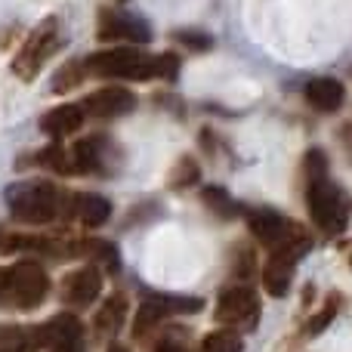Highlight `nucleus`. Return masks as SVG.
<instances>
[{
    "mask_svg": "<svg viewBox=\"0 0 352 352\" xmlns=\"http://www.w3.org/2000/svg\"><path fill=\"white\" fill-rule=\"evenodd\" d=\"M179 59L170 53H148L140 47H111L90 53L84 72L93 78H121V80H170L176 78Z\"/></svg>",
    "mask_w": 352,
    "mask_h": 352,
    "instance_id": "nucleus-1",
    "label": "nucleus"
},
{
    "mask_svg": "<svg viewBox=\"0 0 352 352\" xmlns=\"http://www.w3.org/2000/svg\"><path fill=\"white\" fill-rule=\"evenodd\" d=\"M306 210L324 235L346 229V201L340 188L328 179V158L318 148L306 155Z\"/></svg>",
    "mask_w": 352,
    "mask_h": 352,
    "instance_id": "nucleus-2",
    "label": "nucleus"
},
{
    "mask_svg": "<svg viewBox=\"0 0 352 352\" xmlns=\"http://www.w3.org/2000/svg\"><path fill=\"white\" fill-rule=\"evenodd\" d=\"M6 207L19 223L43 226L53 219H68V207H72V192L53 186L47 179H25L12 182L3 192Z\"/></svg>",
    "mask_w": 352,
    "mask_h": 352,
    "instance_id": "nucleus-3",
    "label": "nucleus"
},
{
    "mask_svg": "<svg viewBox=\"0 0 352 352\" xmlns=\"http://www.w3.org/2000/svg\"><path fill=\"white\" fill-rule=\"evenodd\" d=\"M50 275L41 263L22 260L16 266L0 269V309L31 312L47 300Z\"/></svg>",
    "mask_w": 352,
    "mask_h": 352,
    "instance_id": "nucleus-4",
    "label": "nucleus"
},
{
    "mask_svg": "<svg viewBox=\"0 0 352 352\" xmlns=\"http://www.w3.org/2000/svg\"><path fill=\"white\" fill-rule=\"evenodd\" d=\"M248 229L269 254H281L291 256V260H300L312 244L309 232L303 226L291 223L275 210H248Z\"/></svg>",
    "mask_w": 352,
    "mask_h": 352,
    "instance_id": "nucleus-5",
    "label": "nucleus"
},
{
    "mask_svg": "<svg viewBox=\"0 0 352 352\" xmlns=\"http://www.w3.org/2000/svg\"><path fill=\"white\" fill-rule=\"evenodd\" d=\"M59 47H62V25L56 16H50L25 37L22 50L12 59V74L19 80H34L41 74V68L59 53Z\"/></svg>",
    "mask_w": 352,
    "mask_h": 352,
    "instance_id": "nucleus-6",
    "label": "nucleus"
},
{
    "mask_svg": "<svg viewBox=\"0 0 352 352\" xmlns=\"http://www.w3.org/2000/svg\"><path fill=\"white\" fill-rule=\"evenodd\" d=\"M260 318V297L248 285H232L217 300V322L226 324V331H250Z\"/></svg>",
    "mask_w": 352,
    "mask_h": 352,
    "instance_id": "nucleus-7",
    "label": "nucleus"
},
{
    "mask_svg": "<svg viewBox=\"0 0 352 352\" xmlns=\"http://www.w3.org/2000/svg\"><path fill=\"white\" fill-rule=\"evenodd\" d=\"M96 37H99L102 43H111V41H115V43H148L152 31H148V25L142 22L140 16L102 10V12H99Z\"/></svg>",
    "mask_w": 352,
    "mask_h": 352,
    "instance_id": "nucleus-8",
    "label": "nucleus"
},
{
    "mask_svg": "<svg viewBox=\"0 0 352 352\" xmlns=\"http://www.w3.org/2000/svg\"><path fill=\"white\" fill-rule=\"evenodd\" d=\"M80 111L84 118H96V121H109V118H121L127 111H133L136 99L130 90L124 87H105V90H96L90 93L87 99H80Z\"/></svg>",
    "mask_w": 352,
    "mask_h": 352,
    "instance_id": "nucleus-9",
    "label": "nucleus"
},
{
    "mask_svg": "<svg viewBox=\"0 0 352 352\" xmlns=\"http://www.w3.org/2000/svg\"><path fill=\"white\" fill-rule=\"evenodd\" d=\"M99 291H102V275H99L96 266H80L74 272H68L59 287L62 303L74 306V309H87L99 297Z\"/></svg>",
    "mask_w": 352,
    "mask_h": 352,
    "instance_id": "nucleus-10",
    "label": "nucleus"
},
{
    "mask_svg": "<svg viewBox=\"0 0 352 352\" xmlns=\"http://www.w3.org/2000/svg\"><path fill=\"white\" fill-rule=\"evenodd\" d=\"M80 322L74 316H56L50 322L31 328V346L34 349H59V346H72L80 343Z\"/></svg>",
    "mask_w": 352,
    "mask_h": 352,
    "instance_id": "nucleus-11",
    "label": "nucleus"
},
{
    "mask_svg": "<svg viewBox=\"0 0 352 352\" xmlns=\"http://www.w3.org/2000/svg\"><path fill=\"white\" fill-rule=\"evenodd\" d=\"M201 309V300H182V297H155V300H146V303L140 306V312H136V337L148 334V331L155 328V324H161L167 316H173V312H198Z\"/></svg>",
    "mask_w": 352,
    "mask_h": 352,
    "instance_id": "nucleus-12",
    "label": "nucleus"
},
{
    "mask_svg": "<svg viewBox=\"0 0 352 352\" xmlns=\"http://www.w3.org/2000/svg\"><path fill=\"white\" fill-rule=\"evenodd\" d=\"M84 111H80L78 102H65L59 105V109H50L47 115L41 118V130L50 136V140H68V136H74L80 127H84Z\"/></svg>",
    "mask_w": 352,
    "mask_h": 352,
    "instance_id": "nucleus-13",
    "label": "nucleus"
},
{
    "mask_svg": "<svg viewBox=\"0 0 352 352\" xmlns=\"http://www.w3.org/2000/svg\"><path fill=\"white\" fill-rule=\"evenodd\" d=\"M111 217V204L102 195H74L72 192V207H68V219H78V223L99 229L105 226Z\"/></svg>",
    "mask_w": 352,
    "mask_h": 352,
    "instance_id": "nucleus-14",
    "label": "nucleus"
},
{
    "mask_svg": "<svg viewBox=\"0 0 352 352\" xmlns=\"http://www.w3.org/2000/svg\"><path fill=\"white\" fill-rule=\"evenodd\" d=\"M343 99H346V90L334 78H316L306 84V102L318 111H337L343 105Z\"/></svg>",
    "mask_w": 352,
    "mask_h": 352,
    "instance_id": "nucleus-15",
    "label": "nucleus"
},
{
    "mask_svg": "<svg viewBox=\"0 0 352 352\" xmlns=\"http://www.w3.org/2000/svg\"><path fill=\"white\" fill-rule=\"evenodd\" d=\"M294 266H297V260H291V256L269 254L266 266H263V287H266L272 297H285L294 281Z\"/></svg>",
    "mask_w": 352,
    "mask_h": 352,
    "instance_id": "nucleus-16",
    "label": "nucleus"
},
{
    "mask_svg": "<svg viewBox=\"0 0 352 352\" xmlns=\"http://www.w3.org/2000/svg\"><path fill=\"white\" fill-rule=\"evenodd\" d=\"M124 322H127V297L115 294V297H109L99 306L96 318H93V328H96L99 337H115L124 328Z\"/></svg>",
    "mask_w": 352,
    "mask_h": 352,
    "instance_id": "nucleus-17",
    "label": "nucleus"
},
{
    "mask_svg": "<svg viewBox=\"0 0 352 352\" xmlns=\"http://www.w3.org/2000/svg\"><path fill=\"white\" fill-rule=\"evenodd\" d=\"M201 352H241V337L235 331H213L201 340Z\"/></svg>",
    "mask_w": 352,
    "mask_h": 352,
    "instance_id": "nucleus-18",
    "label": "nucleus"
},
{
    "mask_svg": "<svg viewBox=\"0 0 352 352\" xmlns=\"http://www.w3.org/2000/svg\"><path fill=\"white\" fill-rule=\"evenodd\" d=\"M84 78H87V72H84V62H80V59H78V62H68V65L62 68V72L53 78V90H56V93H62V90H72V87H78Z\"/></svg>",
    "mask_w": 352,
    "mask_h": 352,
    "instance_id": "nucleus-19",
    "label": "nucleus"
},
{
    "mask_svg": "<svg viewBox=\"0 0 352 352\" xmlns=\"http://www.w3.org/2000/svg\"><path fill=\"white\" fill-rule=\"evenodd\" d=\"M337 309H340V300H337V297H331V300H328V306H324V309L318 312V318H316V322H309V334H318V331H322L324 324H328L331 318H334V312H337Z\"/></svg>",
    "mask_w": 352,
    "mask_h": 352,
    "instance_id": "nucleus-20",
    "label": "nucleus"
},
{
    "mask_svg": "<svg viewBox=\"0 0 352 352\" xmlns=\"http://www.w3.org/2000/svg\"><path fill=\"white\" fill-rule=\"evenodd\" d=\"M155 352H188L186 346H179V343H161Z\"/></svg>",
    "mask_w": 352,
    "mask_h": 352,
    "instance_id": "nucleus-21",
    "label": "nucleus"
},
{
    "mask_svg": "<svg viewBox=\"0 0 352 352\" xmlns=\"http://www.w3.org/2000/svg\"><path fill=\"white\" fill-rule=\"evenodd\" d=\"M50 352H84L80 343H72V346H59V349H50Z\"/></svg>",
    "mask_w": 352,
    "mask_h": 352,
    "instance_id": "nucleus-22",
    "label": "nucleus"
},
{
    "mask_svg": "<svg viewBox=\"0 0 352 352\" xmlns=\"http://www.w3.org/2000/svg\"><path fill=\"white\" fill-rule=\"evenodd\" d=\"M109 352H127V346H121V343H111Z\"/></svg>",
    "mask_w": 352,
    "mask_h": 352,
    "instance_id": "nucleus-23",
    "label": "nucleus"
},
{
    "mask_svg": "<svg viewBox=\"0 0 352 352\" xmlns=\"http://www.w3.org/2000/svg\"><path fill=\"white\" fill-rule=\"evenodd\" d=\"M349 263H352V256H349Z\"/></svg>",
    "mask_w": 352,
    "mask_h": 352,
    "instance_id": "nucleus-24",
    "label": "nucleus"
}]
</instances>
